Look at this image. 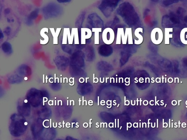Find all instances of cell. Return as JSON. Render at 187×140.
<instances>
[{"label": "cell", "instance_id": "6da1fadb", "mask_svg": "<svg viewBox=\"0 0 187 140\" xmlns=\"http://www.w3.org/2000/svg\"><path fill=\"white\" fill-rule=\"evenodd\" d=\"M28 123L25 117L19 113H15L10 117L9 130L12 136L18 137L22 136L26 132Z\"/></svg>", "mask_w": 187, "mask_h": 140}, {"label": "cell", "instance_id": "7a4b0ae2", "mask_svg": "<svg viewBox=\"0 0 187 140\" xmlns=\"http://www.w3.org/2000/svg\"><path fill=\"white\" fill-rule=\"evenodd\" d=\"M48 95L46 91L39 90L35 88H32L28 91L26 96V100L31 106L37 107L43 102L44 98Z\"/></svg>", "mask_w": 187, "mask_h": 140}, {"label": "cell", "instance_id": "3957f363", "mask_svg": "<svg viewBox=\"0 0 187 140\" xmlns=\"http://www.w3.org/2000/svg\"><path fill=\"white\" fill-rule=\"evenodd\" d=\"M54 62L57 69L62 71H66L70 64L69 59L64 56H57L54 59Z\"/></svg>", "mask_w": 187, "mask_h": 140}, {"label": "cell", "instance_id": "277c9868", "mask_svg": "<svg viewBox=\"0 0 187 140\" xmlns=\"http://www.w3.org/2000/svg\"><path fill=\"white\" fill-rule=\"evenodd\" d=\"M43 10L44 14L47 17H52L59 14L60 9L57 4H52L47 6Z\"/></svg>", "mask_w": 187, "mask_h": 140}, {"label": "cell", "instance_id": "5b68a950", "mask_svg": "<svg viewBox=\"0 0 187 140\" xmlns=\"http://www.w3.org/2000/svg\"><path fill=\"white\" fill-rule=\"evenodd\" d=\"M18 113L24 117L30 116L31 112V105L26 99L17 106Z\"/></svg>", "mask_w": 187, "mask_h": 140}, {"label": "cell", "instance_id": "8992f818", "mask_svg": "<svg viewBox=\"0 0 187 140\" xmlns=\"http://www.w3.org/2000/svg\"><path fill=\"white\" fill-rule=\"evenodd\" d=\"M41 119H39L32 125L31 126V131L35 139H37L40 137L42 132L44 129L42 126V121Z\"/></svg>", "mask_w": 187, "mask_h": 140}, {"label": "cell", "instance_id": "52a82bcc", "mask_svg": "<svg viewBox=\"0 0 187 140\" xmlns=\"http://www.w3.org/2000/svg\"><path fill=\"white\" fill-rule=\"evenodd\" d=\"M102 38L103 42L107 44H112L115 39V34L111 29H105L103 31Z\"/></svg>", "mask_w": 187, "mask_h": 140}, {"label": "cell", "instance_id": "ba28073f", "mask_svg": "<svg viewBox=\"0 0 187 140\" xmlns=\"http://www.w3.org/2000/svg\"><path fill=\"white\" fill-rule=\"evenodd\" d=\"M56 136V131L52 129H48L44 130L39 138L40 140H53Z\"/></svg>", "mask_w": 187, "mask_h": 140}, {"label": "cell", "instance_id": "9c48e42d", "mask_svg": "<svg viewBox=\"0 0 187 140\" xmlns=\"http://www.w3.org/2000/svg\"><path fill=\"white\" fill-rule=\"evenodd\" d=\"M17 74L21 76H29L32 74L31 68L28 65L25 64L21 65L18 68L17 70Z\"/></svg>", "mask_w": 187, "mask_h": 140}, {"label": "cell", "instance_id": "30bf717a", "mask_svg": "<svg viewBox=\"0 0 187 140\" xmlns=\"http://www.w3.org/2000/svg\"><path fill=\"white\" fill-rule=\"evenodd\" d=\"M23 80V78L18 74L12 75L9 77L8 82L10 84H18L21 83Z\"/></svg>", "mask_w": 187, "mask_h": 140}, {"label": "cell", "instance_id": "8fae6325", "mask_svg": "<svg viewBox=\"0 0 187 140\" xmlns=\"http://www.w3.org/2000/svg\"><path fill=\"white\" fill-rule=\"evenodd\" d=\"M1 50L6 54H11L12 51V46L10 43L6 42H4L1 46Z\"/></svg>", "mask_w": 187, "mask_h": 140}, {"label": "cell", "instance_id": "7c38bea8", "mask_svg": "<svg viewBox=\"0 0 187 140\" xmlns=\"http://www.w3.org/2000/svg\"><path fill=\"white\" fill-rule=\"evenodd\" d=\"M38 13H39V11L37 10H36L32 12V13H30L28 18V24H30V23H31V22L32 20L35 19L37 17Z\"/></svg>", "mask_w": 187, "mask_h": 140}, {"label": "cell", "instance_id": "4fadbf2b", "mask_svg": "<svg viewBox=\"0 0 187 140\" xmlns=\"http://www.w3.org/2000/svg\"><path fill=\"white\" fill-rule=\"evenodd\" d=\"M62 48L64 52L70 54L72 52V50L69 46L68 45H63L62 46Z\"/></svg>", "mask_w": 187, "mask_h": 140}, {"label": "cell", "instance_id": "5bb4252c", "mask_svg": "<svg viewBox=\"0 0 187 140\" xmlns=\"http://www.w3.org/2000/svg\"><path fill=\"white\" fill-rule=\"evenodd\" d=\"M52 88L54 90L58 91L60 89L61 86L59 83H54L52 85Z\"/></svg>", "mask_w": 187, "mask_h": 140}, {"label": "cell", "instance_id": "9a60e30c", "mask_svg": "<svg viewBox=\"0 0 187 140\" xmlns=\"http://www.w3.org/2000/svg\"><path fill=\"white\" fill-rule=\"evenodd\" d=\"M11 31V29L10 27H7L4 30V33L6 35V36H9L10 34Z\"/></svg>", "mask_w": 187, "mask_h": 140}, {"label": "cell", "instance_id": "2e32d148", "mask_svg": "<svg viewBox=\"0 0 187 140\" xmlns=\"http://www.w3.org/2000/svg\"><path fill=\"white\" fill-rule=\"evenodd\" d=\"M11 12V10L10 9H5V10H4V14H10Z\"/></svg>", "mask_w": 187, "mask_h": 140}, {"label": "cell", "instance_id": "e0dca14e", "mask_svg": "<svg viewBox=\"0 0 187 140\" xmlns=\"http://www.w3.org/2000/svg\"><path fill=\"white\" fill-rule=\"evenodd\" d=\"M66 140H77L75 139V138L72 137L70 136H68L67 137Z\"/></svg>", "mask_w": 187, "mask_h": 140}, {"label": "cell", "instance_id": "ac0fdd59", "mask_svg": "<svg viewBox=\"0 0 187 140\" xmlns=\"http://www.w3.org/2000/svg\"><path fill=\"white\" fill-rule=\"evenodd\" d=\"M70 1H69V0H64V1H58V2L60 3H68Z\"/></svg>", "mask_w": 187, "mask_h": 140}, {"label": "cell", "instance_id": "d6986e66", "mask_svg": "<svg viewBox=\"0 0 187 140\" xmlns=\"http://www.w3.org/2000/svg\"><path fill=\"white\" fill-rule=\"evenodd\" d=\"M0 37H1V38H0V39H3V38H4V34H3L2 32L1 31V36H0Z\"/></svg>", "mask_w": 187, "mask_h": 140}, {"label": "cell", "instance_id": "ffe728a7", "mask_svg": "<svg viewBox=\"0 0 187 140\" xmlns=\"http://www.w3.org/2000/svg\"><path fill=\"white\" fill-rule=\"evenodd\" d=\"M92 119H90V123H89V124H90V127L91 128V124H92V123H91V121H92Z\"/></svg>", "mask_w": 187, "mask_h": 140}, {"label": "cell", "instance_id": "44dd1931", "mask_svg": "<svg viewBox=\"0 0 187 140\" xmlns=\"http://www.w3.org/2000/svg\"><path fill=\"white\" fill-rule=\"evenodd\" d=\"M124 105L125 106H126V105H127V104H126V97L125 96L124 97Z\"/></svg>", "mask_w": 187, "mask_h": 140}, {"label": "cell", "instance_id": "7402d4cb", "mask_svg": "<svg viewBox=\"0 0 187 140\" xmlns=\"http://www.w3.org/2000/svg\"><path fill=\"white\" fill-rule=\"evenodd\" d=\"M119 119H118V128H119Z\"/></svg>", "mask_w": 187, "mask_h": 140}, {"label": "cell", "instance_id": "603a6c76", "mask_svg": "<svg viewBox=\"0 0 187 140\" xmlns=\"http://www.w3.org/2000/svg\"><path fill=\"white\" fill-rule=\"evenodd\" d=\"M150 120V119H148V128H149V124H150V122H149Z\"/></svg>", "mask_w": 187, "mask_h": 140}, {"label": "cell", "instance_id": "cb8c5ba5", "mask_svg": "<svg viewBox=\"0 0 187 140\" xmlns=\"http://www.w3.org/2000/svg\"><path fill=\"white\" fill-rule=\"evenodd\" d=\"M7 21L8 22H11L10 19H9V18H7Z\"/></svg>", "mask_w": 187, "mask_h": 140}, {"label": "cell", "instance_id": "d4e9b609", "mask_svg": "<svg viewBox=\"0 0 187 140\" xmlns=\"http://www.w3.org/2000/svg\"><path fill=\"white\" fill-rule=\"evenodd\" d=\"M98 106H99V97L98 96Z\"/></svg>", "mask_w": 187, "mask_h": 140}, {"label": "cell", "instance_id": "484cf974", "mask_svg": "<svg viewBox=\"0 0 187 140\" xmlns=\"http://www.w3.org/2000/svg\"><path fill=\"white\" fill-rule=\"evenodd\" d=\"M115 127L116 128V119H115Z\"/></svg>", "mask_w": 187, "mask_h": 140}, {"label": "cell", "instance_id": "4316f807", "mask_svg": "<svg viewBox=\"0 0 187 140\" xmlns=\"http://www.w3.org/2000/svg\"><path fill=\"white\" fill-rule=\"evenodd\" d=\"M129 124V123H127V130H128V124Z\"/></svg>", "mask_w": 187, "mask_h": 140}, {"label": "cell", "instance_id": "83f0119b", "mask_svg": "<svg viewBox=\"0 0 187 140\" xmlns=\"http://www.w3.org/2000/svg\"><path fill=\"white\" fill-rule=\"evenodd\" d=\"M142 100H141V99H140V106L141 105V101H142Z\"/></svg>", "mask_w": 187, "mask_h": 140}, {"label": "cell", "instance_id": "f1b7e54d", "mask_svg": "<svg viewBox=\"0 0 187 140\" xmlns=\"http://www.w3.org/2000/svg\"><path fill=\"white\" fill-rule=\"evenodd\" d=\"M83 99H84V97L83 96V105H84V100H83Z\"/></svg>", "mask_w": 187, "mask_h": 140}, {"label": "cell", "instance_id": "f546056e", "mask_svg": "<svg viewBox=\"0 0 187 140\" xmlns=\"http://www.w3.org/2000/svg\"><path fill=\"white\" fill-rule=\"evenodd\" d=\"M115 101H116V100H114L113 103H115V106H116V105L117 104V103H116L115 102Z\"/></svg>", "mask_w": 187, "mask_h": 140}, {"label": "cell", "instance_id": "4dcf8cb0", "mask_svg": "<svg viewBox=\"0 0 187 140\" xmlns=\"http://www.w3.org/2000/svg\"><path fill=\"white\" fill-rule=\"evenodd\" d=\"M185 21H186V22H187V16H186V17H185Z\"/></svg>", "mask_w": 187, "mask_h": 140}, {"label": "cell", "instance_id": "1f68e13d", "mask_svg": "<svg viewBox=\"0 0 187 140\" xmlns=\"http://www.w3.org/2000/svg\"><path fill=\"white\" fill-rule=\"evenodd\" d=\"M139 101V100H138V99H137V106H138V102Z\"/></svg>", "mask_w": 187, "mask_h": 140}, {"label": "cell", "instance_id": "d6a6232c", "mask_svg": "<svg viewBox=\"0 0 187 140\" xmlns=\"http://www.w3.org/2000/svg\"><path fill=\"white\" fill-rule=\"evenodd\" d=\"M157 127H158V120L157 119Z\"/></svg>", "mask_w": 187, "mask_h": 140}, {"label": "cell", "instance_id": "836d02e7", "mask_svg": "<svg viewBox=\"0 0 187 140\" xmlns=\"http://www.w3.org/2000/svg\"><path fill=\"white\" fill-rule=\"evenodd\" d=\"M178 123H179V127H180V123H180V121H179Z\"/></svg>", "mask_w": 187, "mask_h": 140}, {"label": "cell", "instance_id": "e575fe53", "mask_svg": "<svg viewBox=\"0 0 187 140\" xmlns=\"http://www.w3.org/2000/svg\"><path fill=\"white\" fill-rule=\"evenodd\" d=\"M14 19H12V20H11V22H14Z\"/></svg>", "mask_w": 187, "mask_h": 140}, {"label": "cell", "instance_id": "d590c367", "mask_svg": "<svg viewBox=\"0 0 187 140\" xmlns=\"http://www.w3.org/2000/svg\"><path fill=\"white\" fill-rule=\"evenodd\" d=\"M142 128H143V124H144V123H142Z\"/></svg>", "mask_w": 187, "mask_h": 140}, {"label": "cell", "instance_id": "8d00e7d4", "mask_svg": "<svg viewBox=\"0 0 187 140\" xmlns=\"http://www.w3.org/2000/svg\"><path fill=\"white\" fill-rule=\"evenodd\" d=\"M169 127H170V120H169Z\"/></svg>", "mask_w": 187, "mask_h": 140}, {"label": "cell", "instance_id": "74e56055", "mask_svg": "<svg viewBox=\"0 0 187 140\" xmlns=\"http://www.w3.org/2000/svg\"><path fill=\"white\" fill-rule=\"evenodd\" d=\"M137 127H138V123H137Z\"/></svg>", "mask_w": 187, "mask_h": 140}, {"label": "cell", "instance_id": "f35d334b", "mask_svg": "<svg viewBox=\"0 0 187 140\" xmlns=\"http://www.w3.org/2000/svg\"><path fill=\"white\" fill-rule=\"evenodd\" d=\"M181 101V100H179V102H178V103H179L178 105H179V102H180Z\"/></svg>", "mask_w": 187, "mask_h": 140}, {"label": "cell", "instance_id": "ab89813d", "mask_svg": "<svg viewBox=\"0 0 187 140\" xmlns=\"http://www.w3.org/2000/svg\"><path fill=\"white\" fill-rule=\"evenodd\" d=\"M106 127L107 128V123H106Z\"/></svg>", "mask_w": 187, "mask_h": 140}, {"label": "cell", "instance_id": "60d3db41", "mask_svg": "<svg viewBox=\"0 0 187 140\" xmlns=\"http://www.w3.org/2000/svg\"><path fill=\"white\" fill-rule=\"evenodd\" d=\"M141 123H140V127L141 128Z\"/></svg>", "mask_w": 187, "mask_h": 140}, {"label": "cell", "instance_id": "b9f144b4", "mask_svg": "<svg viewBox=\"0 0 187 140\" xmlns=\"http://www.w3.org/2000/svg\"><path fill=\"white\" fill-rule=\"evenodd\" d=\"M172 127H173V123H172Z\"/></svg>", "mask_w": 187, "mask_h": 140}, {"label": "cell", "instance_id": "7bdbcfd3", "mask_svg": "<svg viewBox=\"0 0 187 140\" xmlns=\"http://www.w3.org/2000/svg\"><path fill=\"white\" fill-rule=\"evenodd\" d=\"M164 119H163V127H164Z\"/></svg>", "mask_w": 187, "mask_h": 140}, {"label": "cell", "instance_id": "ee69618b", "mask_svg": "<svg viewBox=\"0 0 187 140\" xmlns=\"http://www.w3.org/2000/svg\"><path fill=\"white\" fill-rule=\"evenodd\" d=\"M119 105H120V104H118V106H119Z\"/></svg>", "mask_w": 187, "mask_h": 140}, {"label": "cell", "instance_id": "f6af8a7d", "mask_svg": "<svg viewBox=\"0 0 187 140\" xmlns=\"http://www.w3.org/2000/svg\"><path fill=\"white\" fill-rule=\"evenodd\" d=\"M57 140H62V139H58Z\"/></svg>", "mask_w": 187, "mask_h": 140}, {"label": "cell", "instance_id": "bcb514c9", "mask_svg": "<svg viewBox=\"0 0 187 140\" xmlns=\"http://www.w3.org/2000/svg\"><path fill=\"white\" fill-rule=\"evenodd\" d=\"M167 104H166V106H165V107H166V106Z\"/></svg>", "mask_w": 187, "mask_h": 140}, {"label": "cell", "instance_id": "7dc6e473", "mask_svg": "<svg viewBox=\"0 0 187 140\" xmlns=\"http://www.w3.org/2000/svg\"><path fill=\"white\" fill-rule=\"evenodd\" d=\"M121 128H122V126H121V128H120V129H121Z\"/></svg>", "mask_w": 187, "mask_h": 140}, {"label": "cell", "instance_id": "c3c4849f", "mask_svg": "<svg viewBox=\"0 0 187 140\" xmlns=\"http://www.w3.org/2000/svg\"><path fill=\"white\" fill-rule=\"evenodd\" d=\"M21 140L18 139V140Z\"/></svg>", "mask_w": 187, "mask_h": 140}]
</instances>
